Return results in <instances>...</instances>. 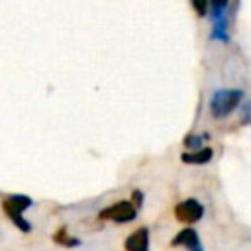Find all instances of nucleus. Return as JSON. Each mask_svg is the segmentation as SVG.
Wrapping results in <instances>:
<instances>
[{
    "mask_svg": "<svg viewBox=\"0 0 251 251\" xmlns=\"http://www.w3.org/2000/svg\"><path fill=\"white\" fill-rule=\"evenodd\" d=\"M243 100V92L239 88H222L210 96V114L214 118L229 116Z\"/></svg>",
    "mask_w": 251,
    "mask_h": 251,
    "instance_id": "1",
    "label": "nucleus"
},
{
    "mask_svg": "<svg viewBox=\"0 0 251 251\" xmlns=\"http://www.w3.org/2000/svg\"><path fill=\"white\" fill-rule=\"evenodd\" d=\"M31 206V198L29 196H24V194H12V196H8L4 202H2V208H4V212L10 216V220L14 222V226L20 229V231H29L31 229V226H29V222L22 216L27 208Z\"/></svg>",
    "mask_w": 251,
    "mask_h": 251,
    "instance_id": "2",
    "label": "nucleus"
},
{
    "mask_svg": "<svg viewBox=\"0 0 251 251\" xmlns=\"http://www.w3.org/2000/svg\"><path fill=\"white\" fill-rule=\"evenodd\" d=\"M227 2H212L210 4V12H212V39H220V41H227Z\"/></svg>",
    "mask_w": 251,
    "mask_h": 251,
    "instance_id": "3",
    "label": "nucleus"
},
{
    "mask_svg": "<svg viewBox=\"0 0 251 251\" xmlns=\"http://www.w3.org/2000/svg\"><path fill=\"white\" fill-rule=\"evenodd\" d=\"M137 210L131 202L127 200H122V202H116L112 206H108L106 210L100 212V220H110V222H120V224H127L135 218Z\"/></svg>",
    "mask_w": 251,
    "mask_h": 251,
    "instance_id": "4",
    "label": "nucleus"
},
{
    "mask_svg": "<svg viewBox=\"0 0 251 251\" xmlns=\"http://www.w3.org/2000/svg\"><path fill=\"white\" fill-rule=\"evenodd\" d=\"M175 216L178 222H184V224H192V222H198L202 216H204V206L194 200V198H188V200H182L176 204L175 208Z\"/></svg>",
    "mask_w": 251,
    "mask_h": 251,
    "instance_id": "5",
    "label": "nucleus"
},
{
    "mask_svg": "<svg viewBox=\"0 0 251 251\" xmlns=\"http://www.w3.org/2000/svg\"><path fill=\"white\" fill-rule=\"evenodd\" d=\"M126 251H147L149 249V229L147 227H139L133 233L127 235V239L124 241Z\"/></svg>",
    "mask_w": 251,
    "mask_h": 251,
    "instance_id": "6",
    "label": "nucleus"
},
{
    "mask_svg": "<svg viewBox=\"0 0 251 251\" xmlns=\"http://www.w3.org/2000/svg\"><path fill=\"white\" fill-rule=\"evenodd\" d=\"M173 245H182V247H188L190 251H204L200 239H198V233L190 227L186 229H180L175 237H173Z\"/></svg>",
    "mask_w": 251,
    "mask_h": 251,
    "instance_id": "7",
    "label": "nucleus"
},
{
    "mask_svg": "<svg viewBox=\"0 0 251 251\" xmlns=\"http://www.w3.org/2000/svg\"><path fill=\"white\" fill-rule=\"evenodd\" d=\"M212 157H214V151H212L210 147H202V149H198V151H194V153H182V155H180V159H182L184 163H190V165H204V163H208Z\"/></svg>",
    "mask_w": 251,
    "mask_h": 251,
    "instance_id": "8",
    "label": "nucleus"
},
{
    "mask_svg": "<svg viewBox=\"0 0 251 251\" xmlns=\"http://www.w3.org/2000/svg\"><path fill=\"white\" fill-rule=\"evenodd\" d=\"M53 241H55V243H59V245H65V247H75V245H78V243H80L76 237L67 235V233H65V227H61L59 231H55V233H53Z\"/></svg>",
    "mask_w": 251,
    "mask_h": 251,
    "instance_id": "9",
    "label": "nucleus"
},
{
    "mask_svg": "<svg viewBox=\"0 0 251 251\" xmlns=\"http://www.w3.org/2000/svg\"><path fill=\"white\" fill-rule=\"evenodd\" d=\"M200 139H202V135H196V137H194V135H188L186 141H184V145H186V147H192V149L198 151V149H202V147H200Z\"/></svg>",
    "mask_w": 251,
    "mask_h": 251,
    "instance_id": "10",
    "label": "nucleus"
},
{
    "mask_svg": "<svg viewBox=\"0 0 251 251\" xmlns=\"http://www.w3.org/2000/svg\"><path fill=\"white\" fill-rule=\"evenodd\" d=\"M192 8H194L200 16H206V8H208V4H204V2H192Z\"/></svg>",
    "mask_w": 251,
    "mask_h": 251,
    "instance_id": "11",
    "label": "nucleus"
}]
</instances>
